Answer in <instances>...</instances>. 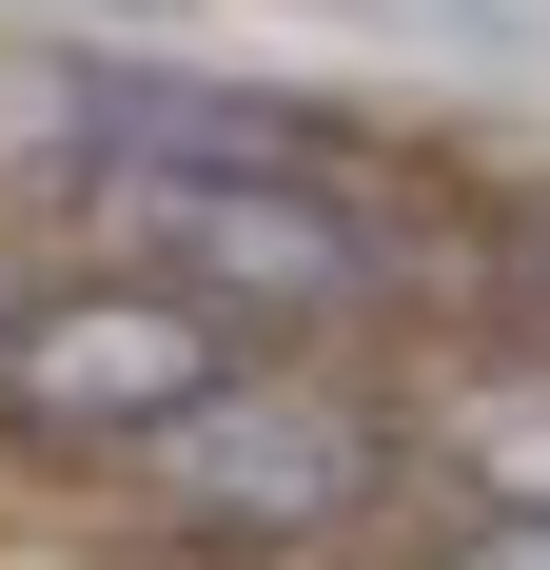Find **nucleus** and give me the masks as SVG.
<instances>
[{
	"label": "nucleus",
	"mask_w": 550,
	"mask_h": 570,
	"mask_svg": "<svg viewBox=\"0 0 550 570\" xmlns=\"http://www.w3.org/2000/svg\"><path fill=\"white\" fill-rule=\"evenodd\" d=\"M472 295H492V335L550 354V158L492 177V217H472Z\"/></svg>",
	"instance_id": "nucleus-5"
},
{
	"label": "nucleus",
	"mask_w": 550,
	"mask_h": 570,
	"mask_svg": "<svg viewBox=\"0 0 550 570\" xmlns=\"http://www.w3.org/2000/svg\"><path fill=\"white\" fill-rule=\"evenodd\" d=\"M118 492H138V531H177V551H217V570H295V551H334L393 492V413L334 394V374H295V354H256L197 413H158L118 453Z\"/></svg>",
	"instance_id": "nucleus-1"
},
{
	"label": "nucleus",
	"mask_w": 550,
	"mask_h": 570,
	"mask_svg": "<svg viewBox=\"0 0 550 570\" xmlns=\"http://www.w3.org/2000/svg\"><path fill=\"white\" fill-rule=\"evenodd\" d=\"M40 138L118 197H177V177H354V118L275 99V79H177V59H59Z\"/></svg>",
	"instance_id": "nucleus-4"
},
{
	"label": "nucleus",
	"mask_w": 550,
	"mask_h": 570,
	"mask_svg": "<svg viewBox=\"0 0 550 570\" xmlns=\"http://www.w3.org/2000/svg\"><path fill=\"white\" fill-rule=\"evenodd\" d=\"M217 374H236V315H197L177 276H59L0 315V433L20 453H138Z\"/></svg>",
	"instance_id": "nucleus-2"
},
{
	"label": "nucleus",
	"mask_w": 550,
	"mask_h": 570,
	"mask_svg": "<svg viewBox=\"0 0 550 570\" xmlns=\"http://www.w3.org/2000/svg\"><path fill=\"white\" fill-rule=\"evenodd\" d=\"M138 217V276H177L236 335H315L354 295H393V236L354 217V177H177V197H118Z\"/></svg>",
	"instance_id": "nucleus-3"
},
{
	"label": "nucleus",
	"mask_w": 550,
	"mask_h": 570,
	"mask_svg": "<svg viewBox=\"0 0 550 570\" xmlns=\"http://www.w3.org/2000/svg\"><path fill=\"white\" fill-rule=\"evenodd\" d=\"M433 570H550V492H492V512H452Z\"/></svg>",
	"instance_id": "nucleus-6"
},
{
	"label": "nucleus",
	"mask_w": 550,
	"mask_h": 570,
	"mask_svg": "<svg viewBox=\"0 0 550 570\" xmlns=\"http://www.w3.org/2000/svg\"><path fill=\"white\" fill-rule=\"evenodd\" d=\"M40 20H138V0H40Z\"/></svg>",
	"instance_id": "nucleus-7"
},
{
	"label": "nucleus",
	"mask_w": 550,
	"mask_h": 570,
	"mask_svg": "<svg viewBox=\"0 0 550 570\" xmlns=\"http://www.w3.org/2000/svg\"><path fill=\"white\" fill-rule=\"evenodd\" d=\"M0 315H20V236H0Z\"/></svg>",
	"instance_id": "nucleus-8"
}]
</instances>
